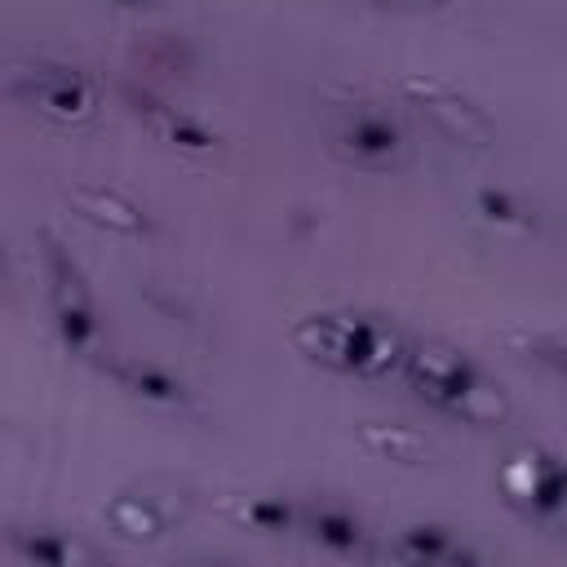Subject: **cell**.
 Wrapping results in <instances>:
<instances>
[{"label":"cell","mask_w":567,"mask_h":567,"mask_svg":"<svg viewBox=\"0 0 567 567\" xmlns=\"http://www.w3.org/2000/svg\"><path fill=\"white\" fill-rule=\"evenodd\" d=\"M394 558L403 563H456V558H470L456 536L439 523H412V527H399V540H394Z\"/></svg>","instance_id":"cell-10"},{"label":"cell","mask_w":567,"mask_h":567,"mask_svg":"<svg viewBox=\"0 0 567 567\" xmlns=\"http://www.w3.org/2000/svg\"><path fill=\"white\" fill-rule=\"evenodd\" d=\"M120 4H151V0H120Z\"/></svg>","instance_id":"cell-17"},{"label":"cell","mask_w":567,"mask_h":567,"mask_svg":"<svg viewBox=\"0 0 567 567\" xmlns=\"http://www.w3.org/2000/svg\"><path fill=\"white\" fill-rule=\"evenodd\" d=\"M505 501L540 523V527H563L567 523V456L540 447V443H527V447H514L496 474Z\"/></svg>","instance_id":"cell-4"},{"label":"cell","mask_w":567,"mask_h":567,"mask_svg":"<svg viewBox=\"0 0 567 567\" xmlns=\"http://www.w3.org/2000/svg\"><path fill=\"white\" fill-rule=\"evenodd\" d=\"M18 554L31 558V563H44V567H71L75 558H84L75 545L58 540V536H31V540H18Z\"/></svg>","instance_id":"cell-16"},{"label":"cell","mask_w":567,"mask_h":567,"mask_svg":"<svg viewBox=\"0 0 567 567\" xmlns=\"http://www.w3.org/2000/svg\"><path fill=\"white\" fill-rule=\"evenodd\" d=\"M9 89H13L18 97H27L40 115L66 120V124L93 115V102H97L89 75L75 71V66H58V62H31V66L13 71Z\"/></svg>","instance_id":"cell-5"},{"label":"cell","mask_w":567,"mask_h":567,"mask_svg":"<svg viewBox=\"0 0 567 567\" xmlns=\"http://www.w3.org/2000/svg\"><path fill=\"white\" fill-rule=\"evenodd\" d=\"M474 213H478L483 221L501 226V230H518V226H527V208H523L509 190H501V186H483V190H474Z\"/></svg>","instance_id":"cell-13"},{"label":"cell","mask_w":567,"mask_h":567,"mask_svg":"<svg viewBox=\"0 0 567 567\" xmlns=\"http://www.w3.org/2000/svg\"><path fill=\"white\" fill-rule=\"evenodd\" d=\"M111 377H115V385L124 394L142 399L146 408H164V412H190L195 408L190 385L177 372H168L164 363H155V359H115Z\"/></svg>","instance_id":"cell-7"},{"label":"cell","mask_w":567,"mask_h":567,"mask_svg":"<svg viewBox=\"0 0 567 567\" xmlns=\"http://www.w3.org/2000/svg\"><path fill=\"white\" fill-rule=\"evenodd\" d=\"M137 115H146L151 120V128L164 137V142H173V146H186V151H213L217 146V133L204 124V120H195V115H186V111H177V106H164V102H142L137 106Z\"/></svg>","instance_id":"cell-9"},{"label":"cell","mask_w":567,"mask_h":567,"mask_svg":"<svg viewBox=\"0 0 567 567\" xmlns=\"http://www.w3.org/2000/svg\"><path fill=\"white\" fill-rule=\"evenodd\" d=\"M509 346L523 350V354H532L536 363H545L549 372H558L567 381V337L563 332H523V337L514 332Z\"/></svg>","instance_id":"cell-15"},{"label":"cell","mask_w":567,"mask_h":567,"mask_svg":"<svg viewBox=\"0 0 567 567\" xmlns=\"http://www.w3.org/2000/svg\"><path fill=\"white\" fill-rule=\"evenodd\" d=\"M363 447H372V452H381L390 461H416L425 452V439L412 434V430H403V425H390V430L363 425Z\"/></svg>","instance_id":"cell-14"},{"label":"cell","mask_w":567,"mask_h":567,"mask_svg":"<svg viewBox=\"0 0 567 567\" xmlns=\"http://www.w3.org/2000/svg\"><path fill=\"white\" fill-rule=\"evenodd\" d=\"M399 4H425V0H399Z\"/></svg>","instance_id":"cell-18"},{"label":"cell","mask_w":567,"mask_h":567,"mask_svg":"<svg viewBox=\"0 0 567 567\" xmlns=\"http://www.w3.org/2000/svg\"><path fill=\"white\" fill-rule=\"evenodd\" d=\"M408 385L439 412L461 416L465 425H501L509 416L505 390L456 346L447 341H416L403 354Z\"/></svg>","instance_id":"cell-1"},{"label":"cell","mask_w":567,"mask_h":567,"mask_svg":"<svg viewBox=\"0 0 567 567\" xmlns=\"http://www.w3.org/2000/svg\"><path fill=\"white\" fill-rule=\"evenodd\" d=\"M230 518L244 523V527H252V532L275 536V532H288L301 514H297L284 496H248V501H239V505L230 509Z\"/></svg>","instance_id":"cell-12"},{"label":"cell","mask_w":567,"mask_h":567,"mask_svg":"<svg viewBox=\"0 0 567 567\" xmlns=\"http://www.w3.org/2000/svg\"><path fill=\"white\" fill-rule=\"evenodd\" d=\"M332 151L359 168H390L408 155V137L385 111L354 106L332 124Z\"/></svg>","instance_id":"cell-6"},{"label":"cell","mask_w":567,"mask_h":567,"mask_svg":"<svg viewBox=\"0 0 567 567\" xmlns=\"http://www.w3.org/2000/svg\"><path fill=\"white\" fill-rule=\"evenodd\" d=\"M301 518H306V536H310L319 549H328V554H337V558H350V554L363 549V523H359L354 509L323 501V505H310Z\"/></svg>","instance_id":"cell-8"},{"label":"cell","mask_w":567,"mask_h":567,"mask_svg":"<svg viewBox=\"0 0 567 567\" xmlns=\"http://www.w3.org/2000/svg\"><path fill=\"white\" fill-rule=\"evenodd\" d=\"M288 337L310 363H323L346 377H385L408 354V341L399 337V328H390L377 315H354V310L306 315L292 323Z\"/></svg>","instance_id":"cell-2"},{"label":"cell","mask_w":567,"mask_h":567,"mask_svg":"<svg viewBox=\"0 0 567 567\" xmlns=\"http://www.w3.org/2000/svg\"><path fill=\"white\" fill-rule=\"evenodd\" d=\"M71 199L80 204V213H84L89 221H97V226H106V230H115V235H142V230H146L142 208L128 204V199H120V195H111V190H75Z\"/></svg>","instance_id":"cell-11"},{"label":"cell","mask_w":567,"mask_h":567,"mask_svg":"<svg viewBox=\"0 0 567 567\" xmlns=\"http://www.w3.org/2000/svg\"><path fill=\"white\" fill-rule=\"evenodd\" d=\"M40 266H44V284H49V306H53L58 341L71 354H97L102 319H97L93 288H89L80 261L71 257V248H62V239L53 230H40Z\"/></svg>","instance_id":"cell-3"}]
</instances>
